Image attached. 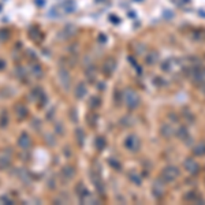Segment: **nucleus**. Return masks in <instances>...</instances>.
<instances>
[{
    "instance_id": "11",
    "label": "nucleus",
    "mask_w": 205,
    "mask_h": 205,
    "mask_svg": "<svg viewBox=\"0 0 205 205\" xmlns=\"http://www.w3.org/2000/svg\"><path fill=\"white\" fill-rule=\"evenodd\" d=\"M62 174L66 178V181H67V179H71V178H74V175H75V168H74V167H71V166H67V167L63 168Z\"/></svg>"
},
{
    "instance_id": "18",
    "label": "nucleus",
    "mask_w": 205,
    "mask_h": 205,
    "mask_svg": "<svg viewBox=\"0 0 205 205\" xmlns=\"http://www.w3.org/2000/svg\"><path fill=\"white\" fill-rule=\"evenodd\" d=\"M89 105H90V108H92V109L97 108V107L100 105V99H99V97H92V99L89 100Z\"/></svg>"
},
{
    "instance_id": "7",
    "label": "nucleus",
    "mask_w": 205,
    "mask_h": 205,
    "mask_svg": "<svg viewBox=\"0 0 205 205\" xmlns=\"http://www.w3.org/2000/svg\"><path fill=\"white\" fill-rule=\"evenodd\" d=\"M115 67H116V64H115V62L112 60V59H108L105 63H104V67H103V72L108 77V75H111L113 70H115Z\"/></svg>"
},
{
    "instance_id": "17",
    "label": "nucleus",
    "mask_w": 205,
    "mask_h": 205,
    "mask_svg": "<svg viewBox=\"0 0 205 205\" xmlns=\"http://www.w3.org/2000/svg\"><path fill=\"white\" fill-rule=\"evenodd\" d=\"M162 134H163L166 138H170L172 134H175V131H174V129H172L171 126H163V129H162Z\"/></svg>"
},
{
    "instance_id": "24",
    "label": "nucleus",
    "mask_w": 205,
    "mask_h": 205,
    "mask_svg": "<svg viewBox=\"0 0 205 205\" xmlns=\"http://www.w3.org/2000/svg\"><path fill=\"white\" fill-rule=\"evenodd\" d=\"M3 68H6V63L4 60H0V70H3Z\"/></svg>"
},
{
    "instance_id": "23",
    "label": "nucleus",
    "mask_w": 205,
    "mask_h": 205,
    "mask_svg": "<svg viewBox=\"0 0 205 205\" xmlns=\"http://www.w3.org/2000/svg\"><path fill=\"white\" fill-rule=\"evenodd\" d=\"M118 17H115V15H111V21L113 22V23H119V19H116Z\"/></svg>"
},
{
    "instance_id": "13",
    "label": "nucleus",
    "mask_w": 205,
    "mask_h": 205,
    "mask_svg": "<svg viewBox=\"0 0 205 205\" xmlns=\"http://www.w3.org/2000/svg\"><path fill=\"white\" fill-rule=\"evenodd\" d=\"M86 86H85L84 84H80V85H77V88H75V94H77V97L78 99H82V97L86 94Z\"/></svg>"
},
{
    "instance_id": "21",
    "label": "nucleus",
    "mask_w": 205,
    "mask_h": 205,
    "mask_svg": "<svg viewBox=\"0 0 205 205\" xmlns=\"http://www.w3.org/2000/svg\"><path fill=\"white\" fill-rule=\"evenodd\" d=\"M96 146L99 148V150H103L104 146H105V140H104L103 137H99L96 140Z\"/></svg>"
},
{
    "instance_id": "5",
    "label": "nucleus",
    "mask_w": 205,
    "mask_h": 205,
    "mask_svg": "<svg viewBox=\"0 0 205 205\" xmlns=\"http://www.w3.org/2000/svg\"><path fill=\"white\" fill-rule=\"evenodd\" d=\"M18 145H19V148H22V149H27V148L31 145V140L29 137V134L23 133L19 137V140H18Z\"/></svg>"
},
{
    "instance_id": "14",
    "label": "nucleus",
    "mask_w": 205,
    "mask_h": 205,
    "mask_svg": "<svg viewBox=\"0 0 205 205\" xmlns=\"http://www.w3.org/2000/svg\"><path fill=\"white\" fill-rule=\"evenodd\" d=\"M176 135H178L181 140H185V141H186V138H190V137H189L187 129H186L185 126H181V127L178 129V131H176Z\"/></svg>"
},
{
    "instance_id": "4",
    "label": "nucleus",
    "mask_w": 205,
    "mask_h": 205,
    "mask_svg": "<svg viewBox=\"0 0 205 205\" xmlns=\"http://www.w3.org/2000/svg\"><path fill=\"white\" fill-rule=\"evenodd\" d=\"M186 171H189L190 174H198V171H200V166L197 164V162H194L193 159H186L185 163H183Z\"/></svg>"
},
{
    "instance_id": "19",
    "label": "nucleus",
    "mask_w": 205,
    "mask_h": 205,
    "mask_svg": "<svg viewBox=\"0 0 205 205\" xmlns=\"http://www.w3.org/2000/svg\"><path fill=\"white\" fill-rule=\"evenodd\" d=\"M130 179L134 182L135 185H141V182H142V179H141V176L138 174H135V172H131L130 174Z\"/></svg>"
},
{
    "instance_id": "10",
    "label": "nucleus",
    "mask_w": 205,
    "mask_h": 205,
    "mask_svg": "<svg viewBox=\"0 0 205 205\" xmlns=\"http://www.w3.org/2000/svg\"><path fill=\"white\" fill-rule=\"evenodd\" d=\"M193 154L194 156H204L205 154V142L204 141H201V142H198L197 145H194Z\"/></svg>"
},
{
    "instance_id": "8",
    "label": "nucleus",
    "mask_w": 205,
    "mask_h": 205,
    "mask_svg": "<svg viewBox=\"0 0 205 205\" xmlns=\"http://www.w3.org/2000/svg\"><path fill=\"white\" fill-rule=\"evenodd\" d=\"M164 185L160 181H156V183L153 185V194L156 195V198H162L164 195Z\"/></svg>"
},
{
    "instance_id": "1",
    "label": "nucleus",
    "mask_w": 205,
    "mask_h": 205,
    "mask_svg": "<svg viewBox=\"0 0 205 205\" xmlns=\"http://www.w3.org/2000/svg\"><path fill=\"white\" fill-rule=\"evenodd\" d=\"M125 101H126V105L129 108L134 109L140 105V96L137 94V92L133 89H126L125 92Z\"/></svg>"
},
{
    "instance_id": "22",
    "label": "nucleus",
    "mask_w": 205,
    "mask_h": 205,
    "mask_svg": "<svg viewBox=\"0 0 205 205\" xmlns=\"http://www.w3.org/2000/svg\"><path fill=\"white\" fill-rule=\"evenodd\" d=\"M197 197H198V194L195 193V191H189V194H186V195H185V198H186L187 201L193 200V198H195V200H197Z\"/></svg>"
},
{
    "instance_id": "20",
    "label": "nucleus",
    "mask_w": 205,
    "mask_h": 205,
    "mask_svg": "<svg viewBox=\"0 0 205 205\" xmlns=\"http://www.w3.org/2000/svg\"><path fill=\"white\" fill-rule=\"evenodd\" d=\"M108 163H109V166L113 167L115 170H122V166H121V163L118 162L116 159H109L108 160Z\"/></svg>"
},
{
    "instance_id": "16",
    "label": "nucleus",
    "mask_w": 205,
    "mask_h": 205,
    "mask_svg": "<svg viewBox=\"0 0 205 205\" xmlns=\"http://www.w3.org/2000/svg\"><path fill=\"white\" fill-rule=\"evenodd\" d=\"M157 59H159V53H157V52H150L149 55L146 56L145 62H146V64H153V63L157 62Z\"/></svg>"
},
{
    "instance_id": "12",
    "label": "nucleus",
    "mask_w": 205,
    "mask_h": 205,
    "mask_svg": "<svg viewBox=\"0 0 205 205\" xmlns=\"http://www.w3.org/2000/svg\"><path fill=\"white\" fill-rule=\"evenodd\" d=\"M15 115L18 116V118H22L23 119L25 116L27 115V109H26V107H23V105H21V104H18L17 107H15Z\"/></svg>"
},
{
    "instance_id": "3",
    "label": "nucleus",
    "mask_w": 205,
    "mask_h": 205,
    "mask_svg": "<svg viewBox=\"0 0 205 205\" xmlns=\"http://www.w3.org/2000/svg\"><path fill=\"white\" fill-rule=\"evenodd\" d=\"M140 145H141L140 138H138L137 135H134V134L129 135V137L125 140V146H126V149L131 150V152H137V150L140 149Z\"/></svg>"
},
{
    "instance_id": "6",
    "label": "nucleus",
    "mask_w": 205,
    "mask_h": 205,
    "mask_svg": "<svg viewBox=\"0 0 205 205\" xmlns=\"http://www.w3.org/2000/svg\"><path fill=\"white\" fill-rule=\"evenodd\" d=\"M193 81H194L197 85H205V68H201V70H195Z\"/></svg>"
},
{
    "instance_id": "2",
    "label": "nucleus",
    "mask_w": 205,
    "mask_h": 205,
    "mask_svg": "<svg viewBox=\"0 0 205 205\" xmlns=\"http://www.w3.org/2000/svg\"><path fill=\"white\" fill-rule=\"evenodd\" d=\"M179 176V170L174 166H167L162 172V178L164 182H172Z\"/></svg>"
},
{
    "instance_id": "15",
    "label": "nucleus",
    "mask_w": 205,
    "mask_h": 205,
    "mask_svg": "<svg viewBox=\"0 0 205 205\" xmlns=\"http://www.w3.org/2000/svg\"><path fill=\"white\" fill-rule=\"evenodd\" d=\"M8 121H10V118H8L7 111H3L2 116H0V127H2V129H6V127H7Z\"/></svg>"
},
{
    "instance_id": "9",
    "label": "nucleus",
    "mask_w": 205,
    "mask_h": 205,
    "mask_svg": "<svg viewBox=\"0 0 205 205\" xmlns=\"http://www.w3.org/2000/svg\"><path fill=\"white\" fill-rule=\"evenodd\" d=\"M10 160H11V154L8 152H4L0 156V170H4L10 166Z\"/></svg>"
}]
</instances>
